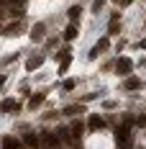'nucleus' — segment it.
Wrapping results in <instances>:
<instances>
[{
	"instance_id": "nucleus-17",
	"label": "nucleus",
	"mask_w": 146,
	"mask_h": 149,
	"mask_svg": "<svg viewBox=\"0 0 146 149\" xmlns=\"http://www.w3.org/2000/svg\"><path fill=\"white\" fill-rule=\"evenodd\" d=\"M64 90H74V80H67L64 82Z\"/></svg>"
},
{
	"instance_id": "nucleus-18",
	"label": "nucleus",
	"mask_w": 146,
	"mask_h": 149,
	"mask_svg": "<svg viewBox=\"0 0 146 149\" xmlns=\"http://www.w3.org/2000/svg\"><path fill=\"white\" fill-rule=\"evenodd\" d=\"M138 46H141V49H146V39H141V44H138Z\"/></svg>"
},
{
	"instance_id": "nucleus-14",
	"label": "nucleus",
	"mask_w": 146,
	"mask_h": 149,
	"mask_svg": "<svg viewBox=\"0 0 146 149\" xmlns=\"http://www.w3.org/2000/svg\"><path fill=\"white\" fill-rule=\"evenodd\" d=\"M77 18H80V8H69V21H77Z\"/></svg>"
},
{
	"instance_id": "nucleus-2",
	"label": "nucleus",
	"mask_w": 146,
	"mask_h": 149,
	"mask_svg": "<svg viewBox=\"0 0 146 149\" xmlns=\"http://www.w3.org/2000/svg\"><path fill=\"white\" fill-rule=\"evenodd\" d=\"M116 70H118V74H131L133 62L128 59V57H120V59H118V64H116Z\"/></svg>"
},
{
	"instance_id": "nucleus-21",
	"label": "nucleus",
	"mask_w": 146,
	"mask_h": 149,
	"mask_svg": "<svg viewBox=\"0 0 146 149\" xmlns=\"http://www.w3.org/2000/svg\"><path fill=\"white\" fill-rule=\"evenodd\" d=\"M13 3H15V0H13ZM18 3H23V0H18Z\"/></svg>"
},
{
	"instance_id": "nucleus-13",
	"label": "nucleus",
	"mask_w": 146,
	"mask_h": 149,
	"mask_svg": "<svg viewBox=\"0 0 146 149\" xmlns=\"http://www.w3.org/2000/svg\"><path fill=\"white\" fill-rule=\"evenodd\" d=\"M3 149H18V141H15V139H10V136H8V139H5V141H3Z\"/></svg>"
},
{
	"instance_id": "nucleus-8",
	"label": "nucleus",
	"mask_w": 146,
	"mask_h": 149,
	"mask_svg": "<svg viewBox=\"0 0 146 149\" xmlns=\"http://www.w3.org/2000/svg\"><path fill=\"white\" fill-rule=\"evenodd\" d=\"M138 88H141V82H138L136 77H128V80H126V90H138Z\"/></svg>"
},
{
	"instance_id": "nucleus-16",
	"label": "nucleus",
	"mask_w": 146,
	"mask_h": 149,
	"mask_svg": "<svg viewBox=\"0 0 146 149\" xmlns=\"http://www.w3.org/2000/svg\"><path fill=\"white\" fill-rule=\"evenodd\" d=\"M102 8V0H95V3H92V10H95V13H98V10H100Z\"/></svg>"
},
{
	"instance_id": "nucleus-5",
	"label": "nucleus",
	"mask_w": 146,
	"mask_h": 149,
	"mask_svg": "<svg viewBox=\"0 0 146 149\" xmlns=\"http://www.w3.org/2000/svg\"><path fill=\"white\" fill-rule=\"evenodd\" d=\"M41 33H44V23H36L33 31H31V39H33V41H39V39H41Z\"/></svg>"
},
{
	"instance_id": "nucleus-3",
	"label": "nucleus",
	"mask_w": 146,
	"mask_h": 149,
	"mask_svg": "<svg viewBox=\"0 0 146 149\" xmlns=\"http://www.w3.org/2000/svg\"><path fill=\"white\" fill-rule=\"evenodd\" d=\"M105 49H108V39H100L98 44H95L92 49H90V59H95V57H98L100 52H105Z\"/></svg>"
},
{
	"instance_id": "nucleus-15",
	"label": "nucleus",
	"mask_w": 146,
	"mask_h": 149,
	"mask_svg": "<svg viewBox=\"0 0 146 149\" xmlns=\"http://www.w3.org/2000/svg\"><path fill=\"white\" fill-rule=\"evenodd\" d=\"M64 113H69V116H74V113H82V108H80V105H69V108H67Z\"/></svg>"
},
{
	"instance_id": "nucleus-19",
	"label": "nucleus",
	"mask_w": 146,
	"mask_h": 149,
	"mask_svg": "<svg viewBox=\"0 0 146 149\" xmlns=\"http://www.w3.org/2000/svg\"><path fill=\"white\" fill-rule=\"evenodd\" d=\"M120 3H123V5H131V3H133V0H120Z\"/></svg>"
},
{
	"instance_id": "nucleus-1",
	"label": "nucleus",
	"mask_w": 146,
	"mask_h": 149,
	"mask_svg": "<svg viewBox=\"0 0 146 149\" xmlns=\"http://www.w3.org/2000/svg\"><path fill=\"white\" fill-rule=\"evenodd\" d=\"M128 136H131V121H128V123H123V126L118 129V134H116L118 144H120V147H128Z\"/></svg>"
},
{
	"instance_id": "nucleus-11",
	"label": "nucleus",
	"mask_w": 146,
	"mask_h": 149,
	"mask_svg": "<svg viewBox=\"0 0 146 149\" xmlns=\"http://www.w3.org/2000/svg\"><path fill=\"white\" fill-rule=\"evenodd\" d=\"M41 103H44V95H39V93H36V95H33V98L28 100V105H31V108H36V105H41Z\"/></svg>"
},
{
	"instance_id": "nucleus-12",
	"label": "nucleus",
	"mask_w": 146,
	"mask_h": 149,
	"mask_svg": "<svg viewBox=\"0 0 146 149\" xmlns=\"http://www.w3.org/2000/svg\"><path fill=\"white\" fill-rule=\"evenodd\" d=\"M26 144H28V147H39V136L36 134H26Z\"/></svg>"
},
{
	"instance_id": "nucleus-6",
	"label": "nucleus",
	"mask_w": 146,
	"mask_h": 149,
	"mask_svg": "<svg viewBox=\"0 0 146 149\" xmlns=\"http://www.w3.org/2000/svg\"><path fill=\"white\" fill-rule=\"evenodd\" d=\"M74 36H77V26H74V23H69V26H67V31H64V39H67V41H72Z\"/></svg>"
},
{
	"instance_id": "nucleus-4",
	"label": "nucleus",
	"mask_w": 146,
	"mask_h": 149,
	"mask_svg": "<svg viewBox=\"0 0 146 149\" xmlns=\"http://www.w3.org/2000/svg\"><path fill=\"white\" fill-rule=\"evenodd\" d=\"M0 111H5V113H8V111H18V103H15L13 98H5V100L0 103Z\"/></svg>"
},
{
	"instance_id": "nucleus-10",
	"label": "nucleus",
	"mask_w": 146,
	"mask_h": 149,
	"mask_svg": "<svg viewBox=\"0 0 146 149\" xmlns=\"http://www.w3.org/2000/svg\"><path fill=\"white\" fill-rule=\"evenodd\" d=\"M69 62H72V57H69V52H62V72L69 67Z\"/></svg>"
},
{
	"instance_id": "nucleus-20",
	"label": "nucleus",
	"mask_w": 146,
	"mask_h": 149,
	"mask_svg": "<svg viewBox=\"0 0 146 149\" xmlns=\"http://www.w3.org/2000/svg\"><path fill=\"white\" fill-rule=\"evenodd\" d=\"M3 3H5V0H0V5H3Z\"/></svg>"
},
{
	"instance_id": "nucleus-7",
	"label": "nucleus",
	"mask_w": 146,
	"mask_h": 149,
	"mask_svg": "<svg viewBox=\"0 0 146 149\" xmlns=\"http://www.w3.org/2000/svg\"><path fill=\"white\" fill-rule=\"evenodd\" d=\"M105 126V121L98 118V116H90V129H102Z\"/></svg>"
},
{
	"instance_id": "nucleus-9",
	"label": "nucleus",
	"mask_w": 146,
	"mask_h": 149,
	"mask_svg": "<svg viewBox=\"0 0 146 149\" xmlns=\"http://www.w3.org/2000/svg\"><path fill=\"white\" fill-rule=\"evenodd\" d=\"M41 62H44L41 57H36V59H28V62H26V70H36V67H41Z\"/></svg>"
}]
</instances>
